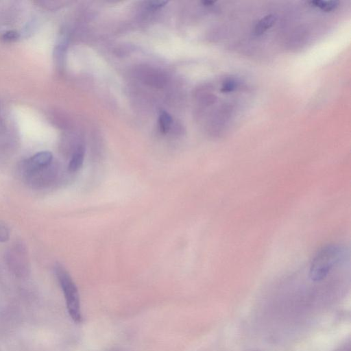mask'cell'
Listing matches in <instances>:
<instances>
[{"mask_svg": "<svg viewBox=\"0 0 351 351\" xmlns=\"http://www.w3.org/2000/svg\"><path fill=\"white\" fill-rule=\"evenodd\" d=\"M55 273L64 294L68 313L73 320L80 322L82 314L77 288L69 273L62 265H56Z\"/></svg>", "mask_w": 351, "mask_h": 351, "instance_id": "cell-1", "label": "cell"}, {"mask_svg": "<svg viewBox=\"0 0 351 351\" xmlns=\"http://www.w3.org/2000/svg\"><path fill=\"white\" fill-rule=\"evenodd\" d=\"M7 261L16 274H23L28 271L27 252L21 243H17L10 249L7 254Z\"/></svg>", "mask_w": 351, "mask_h": 351, "instance_id": "cell-2", "label": "cell"}, {"mask_svg": "<svg viewBox=\"0 0 351 351\" xmlns=\"http://www.w3.org/2000/svg\"><path fill=\"white\" fill-rule=\"evenodd\" d=\"M53 160V155L50 152L43 151L36 153L23 165L25 176L38 169L49 166Z\"/></svg>", "mask_w": 351, "mask_h": 351, "instance_id": "cell-3", "label": "cell"}, {"mask_svg": "<svg viewBox=\"0 0 351 351\" xmlns=\"http://www.w3.org/2000/svg\"><path fill=\"white\" fill-rule=\"evenodd\" d=\"M85 149L83 146H79L73 152L68 165L70 172H75L82 167L84 158Z\"/></svg>", "mask_w": 351, "mask_h": 351, "instance_id": "cell-4", "label": "cell"}, {"mask_svg": "<svg viewBox=\"0 0 351 351\" xmlns=\"http://www.w3.org/2000/svg\"><path fill=\"white\" fill-rule=\"evenodd\" d=\"M276 21V18L273 14H268L261 18L254 27V33L257 36L264 34L271 28Z\"/></svg>", "mask_w": 351, "mask_h": 351, "instance_id": "cell-5", "label": "cell"}, {"mask_svg": "<svg viewBox=\"0 0 351 351\" xmlns=\"http://www.w3.org/2000/svg\"><path fill=\"white\" fill-rule=\"evenodd\" d=\"M313 7L319 8L324 12L335 10L339 4L337 1H312L308 2Z\"/></svg>", "mask_w": 351, "mask_h": 351, "instance_id": "cell-6", "label": "cell"}, {"mask_svg": "<svg viewBox=\"0 0 351 351\" xmlns=\"http://www.w3.org/2000/svg\"><path fill=\"white\" fill-rule=\"evenodd\" d=\"M172 123L171 115L165 112L161 111L159 115V125L161 132L165 134L168 132Z\"/></svg>", "mask_w": 351, "mask_h": 351, "instance_id": "cell-7", "label": "cell"}, {"mask_svg": "<svg viewBox=\"0 0 351 351\" xmlns=\"http://www.w3.org/2000/svg\"><path fill=\"white\" fill-rule=\"evenodd\" d=\"M19 37L20 34L17 31L8 30L1 35L0 39L4 43H12L17 40Z\"/></svg>", "mask_w": 351, "mask_h": 351, "instance_id": "cell-8", "label": "cell"}, {"mask_svg": "<svg viewBox=\"0 0 351 351\" xmlns=\"http://www.w3.org/2000/svg\"><path fill=\"white\" fill-rule=\"evenodd\" d=\"M237 85V82L234 79H227L223 82L221 90L223 93H230L235 89Z\"/></svg>", "mask_w": 351, "mask_h": 351, "instance_id": "cell-9", "label": "cell"}, {"mask_svg": "<svg viewBox=\"0 0 351 351\" xmlns=\"http://www.w3.org/2000/svg\"><path fill=\"white\" fill-rule=\"evenodd\" d=\"M10 232L5 225L0 224V242H5L9 239Z\"/></svg>", "mask_w": 351, "mask_h": 351, "instance_id": "cell-10", "label": "cell"}, {"mask_svg": "<svg viewBox=\"0 0 351 351\" xmlns=\"http://www.w3.org/2000/svg\"><path fill=\"white\" fill-rule=\"evenodd\" d=\"M167 3V1H152L149 2V5L151 8L157 9L164 6Z\"/></svg>", "mask_w": 351, "mask_h": 351, "instance_id": "cell-11", "label": "cell"}]
</instances>
